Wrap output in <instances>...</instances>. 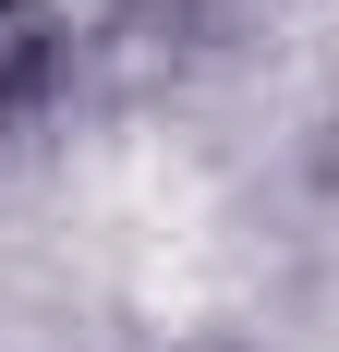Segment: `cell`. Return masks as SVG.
<instances>
[{"instance_id":"obj_1","label":"cell","mask_w":339,"mask_h":352,"mask_svg":"<svg viewBox=\"0 0 339 352\" xmlns=\"http://www.w3.org/2000/svg\"><path fill=\"white\" fill-rule=\"evenodd\" d=\"M242 25H255V0H97L73 25V73L97 98H158L194 61H218Z\"/></svg>"},{"instance_id":"obj_2","label":"cell","mask_w":339,"mask_h":352,"mask_svg":"<svg viewBox=\"0 0 339 352\" xmlns=\"http://www.w3.org/2000/svg\"><path fill=\"white\" fill-rule=\"evenodd\" d=\"M61 85H73V12L61 0H0V134H25Z\"/></svg>"},{"instance_id":"obj_3","label":"cell","mask_w":339,"mask_h":352,"mask_svg":"<svg viewBox=\"0 0 339 352\" xmlns=\"http://www.w3.org/2000/svg\"><path fill=\"white\" fill-rule=\"evenodd\" d=\"M182 352H242V340H182Z\"/></svg>"}]
</instances>
